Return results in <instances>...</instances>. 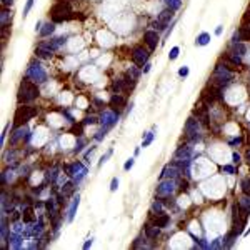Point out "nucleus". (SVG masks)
Segmentation results:
<instances>
[{"mask_svg":"<svg viewBox=\"0 0 250 250\" xmlns=\"http://www.w3.org/2000/svg\"><path fill=\"white\" fill-rule=\"evenodd\" d=\"M152 210H154V212H157V214H160V210H162V203H160V202H155L154 205H152Z\"/></svg>","mask_w":250,"mask_h":250,"instance_id":"obj_37","label":"nucleus"},{"mask_svg":"<svg viewBox=\"0 0 250 250\" xmlns=\"http://www.w3.org/2000/svg\"><path fill=\"white\" fill-rule=\"evenodd\" d=\"M47 210L50 212V214H48V215H54V212H55V207H54V202H52V200H48V202H47Z\"/></svg>","mask_w":250,"mask_h":250,"instance_id":"obj_35","label":"nucleus"},{"mask_svg":"<svg viewBox=\"0 0 250 250\" xmlns=\"http://www.w3.org/2000/svg\"><path fill=\"white\" fill-rule=\"evenodd\" d=\"M190 154V147H180L177 150V157H188Z\"/></svg>","mask_w":250,"mask_h":250,"instance_id":"obj_26","label":"nucleus"},{"mask_svg":"<svg viewBox=\"0 0 250 250\" xmlns=\"http://www.w3.org/2000/svg\"><path fill=\"white\" fill-rule=\"evenodd\" d=\"M50 15H52V20H54V22H64V20L73 18L72 7H70V3H68V0H60V2H57L50 9Z\"/></svg>","mask_w":250,"mask_h":250,"instance_id":"obj_2","label":"nucleus"},{"mask_svg":"<svg viewBox=\"0 0 250 250\" xmlns=\"http://www.w3.org/2000/svg\"><path fill=\"white\" fill-rule=\"evenodd\" d=\"M12 2H14V0H2L3 7H10V5H12Z\"/></svg>","mask_w":250,"mask_h":250,"instance_id":"obj_47","label":"nucleus"},{"mask_svg":"<svg viewBox=\"0 0 250 250\" xmlns=\"http://www.w3.org/2000/svg\"><path fill=\"white\" fill-rule=\"evenodd\" d=\"M240 142H242V138H240V137H237V138H233V140L230 142V145H239Z\"/></svg>","mask_w":250,"mask_h":250,"instance_id":"obj_44","label":"nucleus"},{"mask_svg":"<svg viewBox=\"0 0 250 250\" xmlns=\"http://www.w3.org/2000/svg\"><path fill=\"white\" fill-rule=\"evenodd\" d=\"M163 3H165L167 9H170V10H177L182 7V0H163Z\"/></svg>","mask_w":250,"mask_h":250,"instance_id":"obj_17","label":"nucleus"},{"mask_svg":"<svg viewBox=\"0 0 250 250\" xmlns=\"http://www.w3.org/2000/svg\"><path fill=\"white\" fill-rule=\"evenodd\" d=\"M172 15H174V10H170V9L160 12L157 20H155V23H154V27L157 28V30H165L167 25H169L170 20H172Z\"/></svg>","mask_w":250,"mask_h":250,"instance_id":"obj_5","label":"nucleus"},{"mask_svg":"<svg viewBox=\"0 0 250 250\" xmlns=\"http://www.w3.org/2000/svg\"><path fill=\"white\" fill-rule=\"evenodd\" d=\"M239 34H240V40H250V28L248 27H240Z\"/></svg>","mask_w":250,"mask_h":250,"instance_id":"obj_22","label":"nucleus"},{"mask_svg":"<svg viewBox=\"0 0 250 250\" xmlns=\"http://www.w3.org/2000/svg\"><path fill=\"white\" fill-rule=\"evenodd\" d=\"M109 127H104V129H102V130H98V132H97V135H95V138H97V140H102V138H104L105 137V135H107V132H109Z\"/></svg>","mask_w":250,"mask_h":250,"instance_id":"obj_28","label":"nucleus"},{"mask_svg":"<svg viewBox=\"0 0 250 250\" xmlns=\"http://www.w3.org/2000/svg\"><path fill=\"white\" fill-rule=\"evenodd\" d=\"M65 42H67V37H59V39H54V40H50V42H43V43H40V45L54 52V50H57L59 47H62Z\"/></svg>","mask_w":250,"mask_h":250,"instance_id":"obj_11","label":"nucleus"},{"mask_svg":"<svg viewBox=\"0 0 250 250\" xmlns=\"http://www.w3.org/2000/svg\"><path fill=\"white\" fill-rule=\"evenodd\" d=\"M215 34H217V35L222 34V27H217V28H215Z\"/></svg>","mask_w":250,"mask_h":250,"instance_id":"obj_49","label":"nucleus"},{"mask_svg":"<svg viewBox=\"0 0 250 250\" xmlns=\"http://www.w3.org/2000/svg\"><path fill=\"white\" fill-rule=\"evenodd\" d=\"M39 97V88H37L35 82H30V80H22V84H20L18 87V102L20 104H27V102H32L35 100V98Z\"/></svg>","mask_w":250,"mask_h":250,"instance_id":"obj_1","label":"nucleus"},{"mask_svg":"<svg viewBox=\"0 0 250 250\" xmlns=\"http://www.w3.org/2000/svg\"><path fill=\"white\" fill-rule=\"evenodd\" d=\"M170 222V217L169 215H160V217H157V219H155V225H157V227H167V223Z\"/></svg>","mask_w":250,"mask_h":250,"instance_id":"obj_18","label":"nucleus"},{"mask_svg":"<svg viewBox=\"0 0 250 250\" xmlns=\"http://www.w3.org/2000/svg\"><path fill=\"white\" fill-rule=\"evenodd\" d=\"M233 52H239V55H244L245 52H247V48H245V45L237 42V43H233Z\"/></svg>","mask_w":250,"mask_h":250,"instance_id":"obj_25","label":"nucleus"},{"mask_svg":"<svg viewBox=\"0 0 250 250\" xmlns=\"http://www.w3.org/2000/svg\"><path fill=\"white\" fill-rule=\"evenodd\" d=\"M127 100L122 95H118V93H115V95H112V98H110V105H112V110L115 113H120V109L125 107Z\"/></svg>","mask_w":250,"mask_h":250,"instance_id":"obj_9","label":"nucleus"},{"mask_svg":"<svg viewBox=\"0 0 250 250\" xmlns=\"http://www.w3.org/2000/svg\"><path fill=\"white\" fill-rule=\"evenodd\" d=\"M154 132H147L145 133V138H143V143H142V147H149L150 143H152V140H154Z\"/></svg>","mask_w":250,"mask_h":250,"instance_id":"obj_24","label":"nucleus"},{"mask_svg":"<svg viewBox=\"0 0 250 250\" xmlns=\"http://www.w3.org/2000/svg\"><path fill=\"white\" fill-rule=\"evenodd\" d=\"M32 5H34V0H27V3H25V9H23V17H27V15H28V12H30Z\"/></svg>","mask_w":250,"mask_h":250,"instance_id":"obj_30","label":"nucleus"},{"mask_svg":"<svg viewBox=\"0 0 250 250\" xmlns=\"http://www.w3.org/2000/svg\"><path fill=\"white\" fill-rule=\"evenodd\" d=\"M34 210H32L30 207H27L25 210H23V222H34Z\"/></svg>","mask_w":250,"mask_h":250,"instance_id":"obj_21","label":"nucleus"},{"mask_svg":"<svg viewBox=\"0 0 250 250\" xmlns=\"http://www.w3.org/2000/svg\"><path fill=\"white\" fill-rule=\"evenodd\" d=\"M150 67H152L150 64H145V65H143V73H149V72H150Z\"/></svg>","mask_w":250,"mask_h":250,"instance_id":"obj_45","label":"nucleus"},{"mask_svg":"<svg viewBox=\"0 0 250 250\" xmlns=\"http://www.w3.org/2000/svg\"><path fill=\"white\" fill-rule=\"evenodd\" d=\"M112 88H113V92H122L124 88H127V85H125V82L124 79H117L115 82H113V85H112Z\"/></svg>","mask_w":250,"mask_h":250,"instance_id":"obj_19","label":"nucleus"},{"mask_svg":"<svg viewBox=\"0 0 250 250\" xmlns=\"http://www.w3.org/2000/svg\"><path fill=\"white\" fill-rule=\"evenodd\" d=\"M174 192V182H162L157 187V195H170Z\"/></svg>","mask_w":250,"mask_h":250,"instance_id":"obj_12","label":"nucleus"},{"mask_svg":"<svg viewBox=\"0 0 250 250\" xmlns=\"http://www.w3.org/2000/svg\"><path fill=\"white\" fill-rule=\"evenodd\" d=\"M77 207H79V195H77V199H73L72 207H70V210H68V222L73 220V215H75V212H77Z\"/></svg>","mask_w":250,"mask_h":250,"instance_id":"obj_20","label":"nucleus"},{"mask_svg":"<svg viewBox=\"0 0 250 250\" xmlns=\"http://www.w3.org/2000/svg\"><path fill=\"white\" fill-rule=\"evenodd\" d=\"M37 115V109L34 107H18L15 112V125H22Z\"/></svg>","mask_w":250,"mask_h":250,"instance_id":"obj_4","label":"nucleus"},{"mask_svg":"<svg viewBox=\"0 0 250 250\" xmlns=\"http://www.w3.org/2000/svg\"><path fill=\"white\" fill-rule=\"evenodd\" d=\"M129 75L132 77V79L138 80V77H140V72H138L137 68H130V70H129Z\"/></svg>","mask_w":250,"mask_h":250,"instance_id":"obj_33","label":"nucleus"},{"mask_svg":"<svg viewBox=\"0 0 250 250\" xmlns=\"http://www.w3.org/2000/svg\"><path fill=\"white\" fill-rule=\"evenodd\" d=\"M232 158H233V162H235V163H239V162H240V155H239V154H233V155H232Z\"/></svg>","mask_w":250,"mask_h":250,"instance_id":"obj_46","label":"nucleus"},{"mask_svg":"<svg viewBox=\"0 0 250 250\" xmlns=\"http://www.w3.org/2000/svg\"><path fill=\"white\" fill-rule=\"evenodd\" d=\"M90 245H92V239H88L87 242H85V244H84V248H88Z\"/></svg>","mask_w":250,"mask_h":250,"instance_id":"obj_48","label":"nucleus"},{"mask_svg":"<svg viewBox=\"0 0 250 250\" xmlns=\"http://www.w3.org/2000/svg\"><path fill=\"white\" fill-rule=\"evenodd\" d=\"M110 155H112V150H109V152H107V154L104 155V157L100 158V165H102V163H104V162H107V158L110 157Z\"/></svg>","mask_w":250,"mask_h":250,"instance_id":"obj_41","label":"nucleus"},{"mask_svg":"<svg viewBox=\"0 0 250 250\" xmlns=\"http://www.w3.org/2000/svg\"><path fill=\"white\" fill-rule=\"evenodd\" d=\"M35 55L37 57H42V59H48V57L52 55V50H48V48L42 47V45H39V47L35 48Z\"/></svg>","mask_w":250,"mask_h":250,"instance_id":"obj_15","label":"nucleus"},{"mask_svg":"<svg viewBox=\"0 0 250 250\" xmlns=\"http://www.w3.org/2000/svg\"><path fill=\"white\" fill-rule=\"evenodd\" d=\"M10 20H12V12L3 10V12H2V27H7Z\"/></svg>","mask_w":250,"mask_h":250,"instance_id":"obj_23","label":"nucleus"},{"mask_svg":"<svg viewBox=\"0 0 250 250\" xmlns=\"http://www.w3.org/2000/svg\"><path fill=\"white\" fill-rule=\"evenodd\" d=\"M133 162H135V160H133V158H129V160H127V162H125V165H124V169H125V170H130V169H132V167H133Z\"/></svg>","mask_w":250,"mask_h":250,"instance_id":"obj_38","label":"nucleus"},{"mask_svg":"<svg viewBox=\"0 0 250 250\" xmlns=\"http://www.w3.org/2000/svg\"><path fill=\"white\" fill-rule=\"evenodd\" d=\"M97 122H98V120H97V117H93V115H92V117H87V118H85L84 124H85V125H87V124L93 125V124H97Z\"/></svg>","mask_w":250,"mask_h":250,"instance_id":"obj_36","label":"nucleus"},{"mask_svg":"<svg viewBox=\"0 0 250 250\" xmlns=\"http://www.w3.org/2000/svg\"><path fill=\"white\" fill-rule=\"evenodd\" d=\"M22 133H23V129H20V130H17V132H15V133H14V137H12V138H10V143H15V142H17V140H18V138H20V137H22Z\"/></svg>","mask_w":250,"mask_h":250,"instance_id":"obj_29","label":"nucleus"},{"mask_svg":"<svg viewBox=\"0 0 250 250\" xmlns=\"http://www.w3.org/2000/svg\"><path fill=\"white\" fill-rule=\"evenodd\" d=\"M232 79H233V75L227 67L217 65L215 73H214V84L217 85V87H225V85H228L232 82Z\"/></svg>","mask_w":250,"mask_h":250,"instance_id":"obj_3","label":"nucleus"},{"mask_svg":"<svg viewBox=\"0 0 250 250\" xmlns=\"http://www.w3.org/2000/svg\"><path fill=\"white\" fill-rule=\"evenodd\" d=\"M180 190H183V192L188 190V182L187 180H180Z\"/></svg>","mask_w":250,"mask_h":250,"instance_id":"obj_40","label":"nucleus"},{"mask_svg":"<svg viewBox=\"0 0 250 250\" xmlns=\"http://www.w3.org/2000/svg\"><path fill=\"white\" fill-rule=\"evenodd\" d=\"M118 188V178H112V183H110V192H115Z\"/></svg>","mask_w":250,"mask_h":250,"instance_id":"obj_34","label":"nucleus"},{"mask_svg":"<svg viewBox=\"0 0 250 250\" xmlns=\"http://www.w3.org/2000/svg\"><path fill=\"white\" fill-rule=\"evenodd\" d=\"M82 147H84V140H79L77 142V147H75V152H80Z\"/></svg>","mask_w":250,"mask_h":250,"instance_id":"obj_43","label":"nucleus"},{"mask_svg":"<svg viewBox=\"0 0 250 250\" xmlns=\"http://www.w3.org/2000/svg\"><path fill=\"white\" fill-rule=\"evenodd\" d=\"M27 75L30 77L35 84H43V82L47 80V73H45V70L40 67V65H30Z\"/></svg>","mask_w":250,"mask_h":250,"instance_id":"obj_6","label":"nucleus"},{"mask_svg":"<svg viewBox=\"0 0 250 250\" xmlns=\"http://www.w3.org/2000/svg\"><path fill=\"white\" fill-rule=\"evenodd\" d=\"M208 42H210V34H207V32H202L195 40V43L199 45V47H203V45H207Z\"/></svg>","mask_w":250,"mask_h":250,"instance_id":"obj_14","label":"nucleus"},{"mask_svg":"<svg viewBox=\"0 0 250 250\" xmlns=\"http://www.w3.org/2000/svg\"><path fill=\"white\" fill-rule=\"evenodd\" d=\"M160 227H157V225H150V223H147L145 225V233H147V237L149 239H157L158 237V233H160V230H158Z\"/></svg>","mask_w":250,"mask_h":250,"instance_id":"obj_13","label":"nucleus"},{"mask_svg":"<svg viewBox=\"0 0 250 250\" xmlns=\"http://www.w3.org/2000/svg\"><path fill=\"white\" fill-rule=\"evenodd\" d=\"M143 40H145L147 45H149L150 50H154V48L157 47V43H158V34L155 30H147L145 34H143Z\"/></svg>","mask_w":250,"mask_h":250,"instance_id":"obj_8","label":"nucleus"},{"mask_svg":"<svg viewBox=\"0 0 250 250\" xmlns=\"http://www.w3.org/2000/svg\"><path fill=\"white\" fill-rule=\"evenodd\" d=\"M178 47H174V48H172V50H170V54H169V59L170 60H175V59H177V57H178Z\"/></svg>","mask_w":250,"mask_h":250,"instance_id":"obj_31","label":"nucleus"},{"mask_svg":"<svg viewBox=\"0 0 250 250\" xmlns=\"http://www.w3.org/2000/svg\"><path fill=\"white\" fill-rule=\"evenodd\" d=\"M242 190H244L245 195H250V178H245L242 182Z\"/></svg>","mask_w":250,"mask_h":250,"instance_id":"obj_27","label":"nucleus"},{"mask_svg":"<svg viewBox=\"0 0 250 250\" xmlns=\"http://www.w3.org/2000/svg\"><path fill=\"white\" fill-rule=\"evenodd\" d=\"M132 59L137 65H145L147 59H149V52L145 50L143 47H135L132 52Z\"/></svg>","mask_w":250,"mask_h":250,"instance_id":"obj_7","label":"nucleus"},{"mask_svg":"<svg viewBox=\"0 0 250 250\" xmlns=\"http://www.w3.org/2000/svg\"><path fill=\"white\" fill-rule=\"evenodd\" d=\"M54 30H55V25L48 22V23H45V25H43V28H40V35H42V37H48L50 34H54Z\"/></svg>","mask_w":250,"mask_h":250,"instance_id":"obj_16","label":"nucleus"},{"mask_svg":"<svg viewBox=\"0 0 250 250\" xmlns=\"http://www.w3.org/2000/svg\"><path fill=\"white\" fill-rule=\"evenodd\" d=\"M222 170H223V172H227V174H233V172H235V170H233V167H232V165H225Z\"/></svg>","mask_w":250,"mask_h":250,"instance_id":"obj_42","label":"nucleus"},{"mask_svg":"<svg viewBox=\"0 0 250 250\" xmlns=\"http://www.w3.org/2000/svg\"><path fill=\"white\" fill-rule=\"evenodd\" d=\"M178 75H180V77H187V75H188V67H185V65H183V67L178 70Z\"/></svg>","mask_w":250,"mask_h":250,"instance_id":"obj_39","label":"nucleus"},{"mask_svg":"<svg viewBox=\"0 0 250 250\" xmlns=\"http://www.w3.org/2000/svg\"><path fill=\"white\" fill-rule=\"evenodd\" d=\"M117 118H118V113H115L113 110L112 112H105L104 115H102V124L105 127H109V129H112V127L117 124Z\"/></svg>","mask_w":250,"mask_h":250,"instance_id":"obj_10","label":"nucleus"},{"mask_svg":"<svg viewBox=\"0 0 250 250\" xmlns=\"http://www.w3.org/2000/svg\"><path fill=\"white\" fill-rule=\"evenodd\" d=\"M240 205H242V207H245V208H248V210H250V197H248V195H247V197H244V199L240 200Z\"/></svg>","mask_w":250,"mask_h":250,"instance_id":"obj_32","label":"nucleus"},{"mask_svg":"<svg viewBox=\"0 0 250 250\" xmlns=\"http://www.w3.org/2000/svg\"><path fill=\"white\" fill-rule=\"evenodd\" d=\"M248 169H250V165H248Z\"/></svg>","mask_w":250,"mask_h":250,"instance_id":"obj_50","label":"nucleus"}]
</instances>
